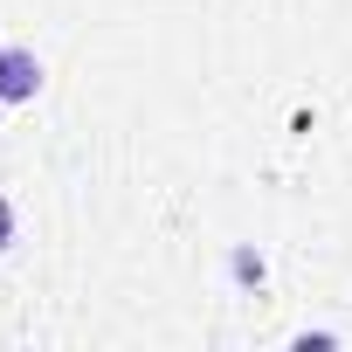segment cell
Masks as SVG:
<instances>
[{
	"mask_svg": "<svg viewBox=\"0 0 352 352\" xmlns=\"http://www.w3.org/2000/svg\"><path fill=\"white\" fill-rule=\"evenodd\" d=\"M8 249H14V201L0 194V256H8Z\"/></svg>",
	"mask_w": 352,
	"mask_h": 352,
	"instance_id": "obj_2",
	"label": "cell"
},
{
	"mask_svg": "<svg viewBox=\"0 0 352 352\" xmlns=\"http://www.w3.org/2000/svg\"><path fill=\"white\" fill-rule=\"evenodd\" d=\"M35 90H42V63L28 49H8L0 56V104H28Z\"/></svg>",
	"mask_w": 352,
	"mask_h": 352,
	"instance_id": "obj_1",
	"label": "cell"
},
{
	"mask_svg": "<svg viewBox=\"0 0 352 352\" xmlns=\"http://www.w3.org/2000/svg\"><path fill=\"white\" fill-rule=\"evenodd\" d=\"M0 56H8V49H0Z\"/></svg>",
	"mask_w": 352,
	"mask_h": 352,
	"instance_id": "obj_3",
	"label": "cell"
}]
</instances>
